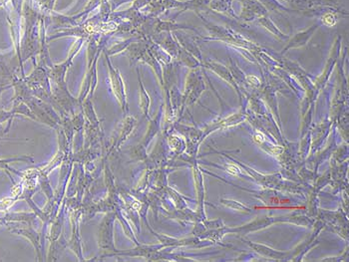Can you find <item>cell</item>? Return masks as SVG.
<instances>
[{
	"label": "cell",
	"mask_w": 349,
	"mask_h": 262,
	"mask_svg": "<svg viewBox=\"0 0 349 262\" xmlns=\"http://www.w3.org/2000/svg\"><path fill=\"white\" fill-rule=\"evenodd\" d=\"M283 152H284V148H283V147H275V148L273 149V153L276 154V155H280V154H282Z\"/></svg>",
	"instance_id": "3957f363"
},
{
	"label": "cell",
	"mask_w": 349,
	"mask_h": 262,
	"mask_svg": "<svg viewBox=\"0 0 349 262\" xmlns=\"http://www.w3.org/2000/svg\"><path fill=\"white\" fill-rule=\"evenodd\" d=\"M134 208H140V205H139V204H135V205H134Z\"/></svg>",
	"instance_id": "8992f818"
},
{
	"label": "cell",
	"mask_w": 349,
	"mask_h": 262,
	"mask_svg": "<svg viewBox=\"0 0 349 262\" xmlns=\"http://www.w3.org/2000/svg\"><path fill=\"white\" fill-rule=\"evenodd\" d=\"M228 170L231 173H233V174H237V172H238V169L235 166H233V165H229L228 166Z\"/></svg>",
	"instance_id": "7a4b0ae2"
},
{
	"label": "cell",
	"mask_w": 349,
	"mask_h": 262,
	"mask_svg": "<svg viewBox=\"0 0 349 262\" xmlns=\"http://www.w3.org/2000/svg\"><path fill=\"white\" fill-rule=\"evenodd\" d=\"M255 140H256L257 142H260V143L264 142V138L261 137L260 135H256V136H255Z\"/></svg>",
	"instance_id": "5b68a950"
},
{
	"label": "cell",
	"mask_w": 349,
	"mask_h": 262,
	"mask_svg": "<svg viewBox=\"0 0 349 262\" xmlns=\"http://www.w3.org/2000/svg\"><path fill=\"white\" fill-rule=\"evenodd\" d=\"M247 79L249 80V82L250 83H252V84H258V79L257 78H255L254 76H248L247 77Z\"/></svg>",
	"instance_id": "277c9868"
},
{
	"label": "cell",
	"mask_w": 349,
	"mask_h": 262,
	"mask_svg": "<svg viewBox=\"0 0 349 262\" xmlns=\"http://www.w3.org/2000/svg\"><path fill=\"white\" fill-rule=\"evenodd\" d=\"M322 20H323V23L326 24L327 26H333L336 23V20L333 14H326Z\"/></svg>",
	"instance_id": "6da1fadb"
}]
</instances>
